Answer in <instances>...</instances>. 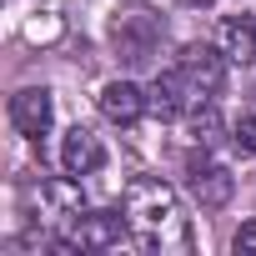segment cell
Here are the masks:
<instances>
[{"mask_svg": "<svg viewBox=\"0 0 256 256\" xmlns=\"http://www.w3.org/2000/svg\"><path fill=\"white\" fill-rule=\"evenodd\" d=\"M126 221L146 251H191V226L181 216V196L161 176H136L126 186Z\"/></svg>", "mask_w": 256, "mask_h": 256, "instance_id": "obj_1", "label": "cell"}, {"mask_svg": "<svg viewBox=\"0 0 256 256\" xmlns=\"http://www.w3.org/2000/svg\"><path fill=\"white\" fill-rule=\"evenodd\" d=\"M161 36H166V26L151 10H116L110 16V40H116V50H120L126 66H146L156 56Z\"/></svg>", "mask_w": 256, "mask_h": 256, "instance_id": "obj_2", "label": "cell"}, {"mask_svg": "<svg viewBox=\"0 0 256 256\" xmlns=\"http://www.w3.org/2000/svg\"><path fill=\"white\" fill-rule=\"evenodd\" d=\"M186 186H191L196 206L216 211V206H226V201H231L236 176H231L221 161H211V156H206V146H201V151H191V156H186Z\"/></svg>", "mask_w": 256, "mask_h": 256, "instance_id": "obj_3", "label": "cell"}, {"mask_svg": "<svg viewBox=\"0 0 256 256\" xmlns=\"http://www.w3.org/2000/svg\"><path fill=\"white\" fill-rule=\"evenodd\" d=\"M181 76L196 86L201 100L221 96V86H226V50H216V46H206V40H191V46L181 50Z\"/></svg>", "mask_w": 256, "mask_h": 256, "instance_id": "obj_4", "label": "cell"}, {"mask_svg": "<svg viewBox=\"0 0 256 256\" xmlns=\"http://www.w3.org/2000/svg\"><path fill=\"white\" fill-rule=\"evenodd\" d=\"M196 100H201V96H196V86L181 76V66H176V70H161V76L151 80V90H146V106H151L156 120H176V116H186Z\"/></svg>", "mask_w": 256, "mask_h": 256, "instance_id": "obj_5", "label": "cell"}, {"mask_svg": "<svg viewBox=\"0 0 256 256\" xmlns=\"http://www.w3.org/2000/svg\"><path fill=\"white\" fill-rule=\"evenodd\" d=\"M50 120H56V100H50L46 86H26V90L10 96V126H16L20 136L40 141V136L50 131Z\"/></svg>", "mask_w": 256, "mask_h": 256, "instance_id": "obj_6", "label": "cell"}, {"mask_svg": "<svg viewBox=\"0 0 256 256\" xmlns=\"http://www.w3.org/2000/svg\"><path fill=\"white\" fill-rule=\"evenodd\" d=\"M126 231H131V221L116 216V211H80L70 216V236L80 241V251H110L126 241Z\"/></svg>", "mask_w": 256, "mask_h": 256, "instance_id": "obj_7", "label": "cell"}, {"mask_svg": "<svg viewBox=\"0 0 256 256\" xmlns=\"http://www.w3.org/2000/svg\"><path fill=\"white\" fill-rule=\"evenodd\" d=\"M96 106H100V116H106L110 126H136V120L151 110V106H146V90H141L136 80H110V86H100Z\"/></svg>", "mask_w": 256, "mask_h": 256, "instance_id": "obj_8", "label": "cell"}, {"mask_svg": "<svg viewBox=\"0 0 256 256\" xmlns=\"http://www.w3.org/2000/svg\"><path fill=\"white\" fill-rule=\"evenodd\" d=\"M60 166H66L70 176H90V171H100V166H106V146H100V136L86 131V126H70L66 141H60Z\"/></svg>", "mask_w": 256, "mask_h": 256, "instance_id": "obj_9", "label": "cell"}, {"mask_svg": "<svg viewBox=\"0 0 256 256\" xmlns=\"http://www.w3.org/2000/svg\"><path fill=\"white\" fill-rule=\"evenodd\" d=\"M216 46L226 50V60L256 66V10L251 16H226L221 30H216Z\"/></svg>", "mask_w": 256, "mask_h": 256, "instance_id": "obj_10", "label": "cell"}, {"mask_svg": "<svg viewBox=\"0 0 256 256\" xmlns=\"http://www.w3.org/2000/svg\"><path fill=\"white\" fill-rule=\"evenodd\" d=\"M40 196H46V206L56 211V216H80L86 211V196H80V176H50V181H40Z\"/></svg>", "mask_w": 256, "mask_h": 256, "instance_id": "obj_11", "label": "cell"}, {"mask_svg": "<svg viewBox=\"0 0 256 256\" xmlns=\"http://www.w3.org/2000/svg\"><path fill=\"white\" fill-rule=\"evenodd\" d=\"M221 131H226V120H221V110L211 106V100H196L191 106V136H196V146H216L221 141Z\"/></svg>", "mask_w": 256, "mask_h": 256, "instance_id": "obj_12", "label": "cell"}, {"mask_svg": "<svg viewBox=\"0 0 256 256\" xmlns=\"http://www.w3.org/2000/svg\"><path fill=\"white\" fill-rule=\"evenodd\" d=\"M231 151H236L241 161H251V156H256V116H251V110L231 120Z\"/></svg>", "mask_w": 256, "mask_h": 256, "instance_id": "obj_13", "label": "cell"}, {"mask_svg": "<svg viewBox=\"0 0 256 256\" xmlns=\"http://www.w3.org/2000/svg\"><path fill=\"white\" fill-rule=\"evenodd\" d=\"M231 251H236V256H256V221H246V226L231 236Z\"/></svg>", "mask_w": 256, "mask_h": 256, "instance_id": "obj_14", "label": "cell"}, {"mask_svg": "<svg viewBox=\"0 0 256 256\" xmlns=\"http://www.w3.org/2000/svg\"><path fill=\"white\" fill-rule=\"evenodd\" d=\"M191 6H216V0H191Z\"/></svg>", "mask_w": 256, "mask_h": 256, "instance_id": "obj_15", "label": "cell"}]
</instances>
